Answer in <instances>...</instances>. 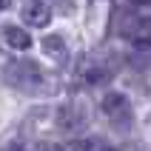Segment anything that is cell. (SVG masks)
Listing matches in <instances>:
<instances>
[{
    "label": "cell",
    "mask_w": 151,
    "mask_h": 151,
    "mask_svg": "<svg viewBox=\"0 0 151 151\" xmlns=\"http://www.w3.org/2000/svg\"><path fill=\"white\" fill-rule=\"evenodd\" d=\"M6 83L20 91H37L43 86V71L34 60H14L6 66Z\"/></svg>",
    "instance_id": "cell-1"
},
{
    "label": "cell",
    "mask_w": 151,
    "mask_h": 151,
    "mask_svg": "<svg viewBox=\"0 0 151 151\" xmlns=\"http://www.w3.org/2000/svg\"><path fill=\"white\" fill-rule=\"evenodd\" d=\"M103 111L111 117V123H114L120 131H126V128H128V120H131V103H128L126 94L109 91L106 97H103Z\"/></svg>",
    "instance_id": "cell-2"
},
{
    "label": "cell",
    "mask_w": 151,
    "mask_h": 151,
    "mask_svg": "<svg viewBox=\"0 0 151 151\" xmlns=\"http://www.w3.org/2000/svg\"><path fill=\"white\" fill-rule=\"evenodd\" d=\"M20 17H23L26 26H34V29H43V26L51 23V9L46 0H26L20 6Z\"/></svg>",
    "instance_id": "cell-3"
},
{
    "label": "cell",
    "mask_w": 151,
    "mask_h": 151,
    "mask_svg": "<svg viewBox=\"0 0 151 151\" xmlns=\"http://www.w3.org/2000/svg\"><path fill=\"white\" fill-rule=\"evenodd\" d=\"M0 37H3V40H6L14 51H26L29 46H32L29 32L20 29V26H14V23H3V26H0Z\"/></svg>",
    "instance_id": "cell-4"
},
{
    "label": "cell",
    "mask_w": 151,
    "mask_h": 151,
    "mask_svg": "<svg viewBox=\"0 0 151 151\" xmlns=\"http://www.w3.org/2000/svg\"><path fill=\"white\" fill-rule=\"evenodd\" d=\"M40 46H43V51H46L51 60H57V63L68 57V51H66V40H63L60 34H46Z\"/></svg>",
    "instance_id": "cell-5"
},
{
    "label": "cell",
    "mask_w": 151,
    "mask_h": 151,
    "mask_svg": "<svg viewBox=\"0 0 151 151\" xmlns=\"http://www.w3.org/2000/svg\"><path fill=\"white\" fill-rule=\"evenodd\" d=\"M49 151H83L80 145H57V148H49Z\"/></svg>",
    "instance_id": "cell-6"
},
{
    "label": "cell",
    "mask_w": 151,
    "mask_h": 151,
    "mask_svg": "<svg viewBox=\"0 0 151 151\" xmlns=\"http://www.w3.org/2000/svg\"><path fill=\"white\" fill-rule=\"evenodd\" d=\"M9 6H12V0H0V12H6Z\"/></svg>",
    "instance_id": "cell-7"
},
{
    "label": "cell",
    "mask_w": 151,
    "mask_h": 151,
    "mask_svg": "<svg viewBox=\"0 0 151 151\" xmlns=\"http://www.w3.org/2000/svg\"><path fill=\"white\" fill-rule=\"evenodd\" d=\"M134 6H151V0H131Z\"/></svg>",
    "instance_id": "cell-8"
},
{
    "label": "cell",
    "mask_w": 151,
    "mask_h": 151,
    "mask_svg": "<svg viewBox=\"0 0 151 151\" xmlns=\"http://www.w3.org/2000/svg\"><path fill=\"white\" fill-rule=\"evenodd\" d=\"M9 151H23V148H20V145H12V148H9Z\"/></svg>",
    "instance_id": "cell-9"
}]
</instances>
